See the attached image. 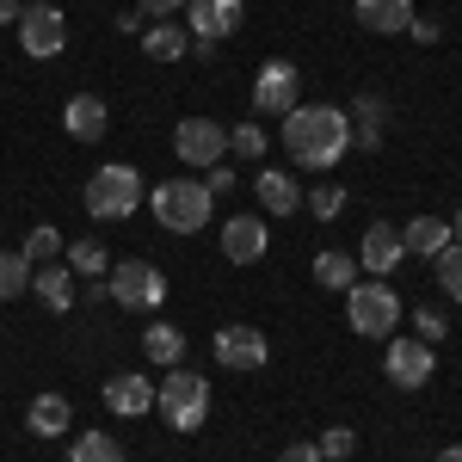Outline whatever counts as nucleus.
Masks as SVG:
<instances>
[{"mask_svg":"<svg viewBox=\"0 0 462 462\" xmlns=\"http://www.w3.org/2000/svg\"><path fill=\"white\" fill-rule=\"evenodd\" d=\"M284 148H290L296 167L327 173V167H339L346 148H352V117L339 106H296V111H284Z\"/></svg>","mask_w":462,"mask_h":462,"instance_id":"f257e3e1","label":"nucleus"},{"mask_svg":"<svg viewBox=\"0 0 462 462\" xmlns=\"http://www.w3.org/2000/svg\"><path fill=\"white\" fill-rule=\"evenodd\" d=\"M148 210H154V222H161L167 235H198V228L210 222L216 198H210V185H198V179H161V185L148 191Z\"/></svg>","mask_w":462,"mask_h":462,"instance_id":"f03ea898","label":"nucleus"},{"mask_svg":"<svg viewBox=\"0 0 462 462\" xmlns=\"http://www.w3.org/2000/svg\"><path fill=\"white\" fill-rule=\"evenodd\" d=\"M143 210V173L136 167H124V161H111L99 173L87 179V216L93 222H124V216Z\"/></svg>","mask_w":462,"mask_h":462,"instance_id":"7ed1b4c3","label":"nucleus"},{"mask_svg":"<svg viewBox=\"0 0 462 462\" xmlns=\"http://www.w3.org/2000/svg\"><path fill=\"white\" fill-rule=\"evenodd\" d=\"M154 407H161V420L173 431H204L210 420V383L198 376V370H167V383L154 389Z\"/></svg>","mask_w":462,"mask_h":462,"instance_id":"20e7f679","label":"nucleus"},{"mask_svg":"<svg viewBox=\"0 0 462 462\" xmlns=\"http://www.w3.org/2000/svg\"><path fill=\"white\" fill-rule=\"evenodd\" d=\"M346 315H352V333H364V339H394L401 296H394V284H352L346 290Z\"/></svg>","mask_w":462,"mask_h":462,"instance_id":"39448f33","label":"nucleus"},{"mask_svg":"<svg viewBox=\"0 0 462 462\" xmlns=\"http://www.w3.org/2000/svg\"><path fill=\"white\" fill-rule=\"evenodd\" d=\"M106 278H111L106 296L117 302V309H136V315H148V309L167 296V278H161V265H148V259H124V265H111Z\"/></svg>","mask_w":462,"mask_h":462,"instance_id":"423d86ee","label":"nucleus"},{"mask_svg":"<svg viewBox=\"0 0 462 462\" xmlns=\"http://www.w3.org/2000/svg\"><path fill=\"white\" fill-rule=\"evenodd\" d=\"M173 154L185 161V167H204V173H210L216 161H228V130H222L216 117H179Z\"/></svg>","mask_w":462,"mask_h":462,"instance_id":"0eeeda50","label":"nucleus"},{"mask_svg":"<svg viewBox=\"0 0 462 462\" xmlns=\"http://www.w3.org/2000/svg\"><path fill=\"white\" fill-rule=\"evenodd\" d=\"M185 19H191V37H198V56H210L222 37L241 32L247 0H185Z\"/></svg>","mask_w":462,"mask_h":462,"instance_id":"6e6552de","label":"nucleus"},{"mask_svg":"<svg viewBox=\"0 0 462 462\" xmlns=\"http://www.w3.org/2000/svg\"><path fill=\"white\" fill-rule=\"evenodd\" d=\"M19 43H25V56H62V43H69L62 6H56V0H25V13H19Z\"/></svg>","mask_w":462,"mask_h":462,"instance_id":"1a4fd4ad","label":"nucleus"},{"mask_svg":"<svg viewBox=\"0 0 462 462\" xmlns=\"http://www.w3.org/2000/svg\"><path fill=\"white\" fill-rule=\"evenodd\" d=\"M296 93H302V80H296V62H265L259 69V80H253V106L272 111V117H284V111H296Z\"/></svg>","mask_w":462,"mask_h":462,"instance_id":"9d476101","label":"nucleus"},{"mask_svg":"<svg viewBox=\"0 0 462 462\" xmlns=\"http://www.w3.org/2000/svg\"><path fill=\"white\" fill-rule=\"evenodd\" d=\"M383 370H389L394 389H426V383H431V346H426V339H389Z\"/></svg>","mask_w":462,"mask_h":462,"instance_id":"9b49d317","label":"nucleus"},{"mask_svg":"<svg viewBox=\"0 0 462 462\" xmlns=\"http://www.w3.org/2000/svg\"><path fill=\"white\" fill-rule=\"evenodd\" d=\"M265 357H272V346H265L259 327H241V320H235V327L216 333V364H222V370H259Z\"/></svg>","mask_w":462,"mask_h":462,"instance_id":"f8f14e48","label":"nucleus"},{"mask_svg":"<svg viewBox=\"0 0 462 462\" xmlns=\"http://www.w3.org/2000/svg\"><path fill=\"white\" fill-rule=\"evenodd\" d=\"M401 259H407L401 235H394L389 222H370V228H364V247H357V272H370V278H394Z\"/></svg>","mask_w":462,"mask_h":462,"instance_id":"ddd939ff","label":"nucleus"},{"mask_svg":"<svg viewBox=\"0 0 462 462\" xmlns=\"http://www.w3.org/2000/svg\"><path fill=\"white\" fill-rule=\"evenodd\" d=\"M352 19L364 25V32H376V37H407V25H413V0H357Z\"/></svg>","mask_w":462,"mask_h":462,"instance_id":"4468645a","label":"nucleus"},{"mask_svg":"<svg viewBox=\"0 0 462 462\" xmlns=\"http://www.w3.org/2000/svg\"><path fill=\"white\" fill-rule=\"evenodd\" d=\"M272 247V228L259 222V216H235L228 228H222V253L235 259V265H253V259H265Z\"/></svg>","mask_w":462,"mask_h":462,"instance_id":"2eb2a0df","label":"nucleus"},{"mask_svg":"<svg viewBox=\"0 0 462 462\" xmlns=\"http://www.w3.org/2000/svg\"><path fill=\"white\" fill-rule=\"evenodd\" d=\"M106 124H111V111H106L99 93H74L69 111H62V130H69L74 143H99V136H106Z\"/></svg>","mask_w":462,"mask_h":462,"instance_id":"dca6fc26","label":"nucleus"},{"mask_svg":"<svg viewBox=\"0 0 462 462\" xmlns=\"http://www.w3.org/2000/svg\"><path fill=\"white\" fill-rule=\"evenodd\" d=\"M106 407L117 413V420H143L148 407H154V389H148V376H136V370L111 376V383H106Z\"/></svg>","mask_w":462,"mask_h":462,"instance_id":"f3484780","label":"nucleus"},{"mask_svg":"<svg viewBox=\"0 0 462 462\" xmlns=\"http://www.w3.org/2000/svg\"><path fill=\"white\" fill-rule=\"evenodd\" d=\"M253 191H259V204H265V216H296V204H302V185L290 173H278V167H259V179H253Z\"/></svg>","mask_w":462,"mask_h":462,"instance_id":"a211bd4d","label":"nucleus"},{"mask_svg":"<svg viewBox=\"0 0 462 462\" xmlns=\"http://www.w3.org/2000/svg\"><path fill=\"white\" fill-rule=\"evenodd\" d=\"M32 296L43 302V309L69 315L74 309V272L69 265H32Z\"/></svg>","mask_w":462,"mask_h":462,"instance_id":"6ab92c4d","label":"nucleus"},{"mask_svg":"<svg viewBox=\"0 0 462 462\" xmlns=\"http://www.w3.org/2000/svg\"><path fill=\"white\" fill-rule=\"evenodd\" d=\"M74 420V407H69V394H37L32 401V413H25V431L32 438H62Z\"/></svg>","mask_w":462,"mask_h":462,"instance_id":"aec40b11","label":"nucleus"},{"mask_svg":"<svg viewBox=\"0 0 462 462\" xmlns=\"http://www.w3.org/2000/svg\"><path fill=\"white\" fill-rule=\"evenodd\" d=\"M401 247H407V253H420V259H438V253L450 247V228H444L438 216H413V222L401 228Z\"/></svg>","mask_w":462,"mask_h":462,"instance_id":"412c9836","label":"nucleus"},{"mask_svg":"<svg viewBox=\"0 0 462 462\" xmlns=\"http://www.w3.org/2000/svg\"><path fill=\"white\" fill-rule=\"evenodd\" d=\"M143 50H148V62H179L185 50H191V32L185 25H173V19H154L143 37Z\"/></svg>","mask_w":462,"mask_h":462,"instance_id":"4be33fe9","label":"nucleus"},{"mask_svg":"<svg viewBox=\"0 0 462 462\" xmlns=\"http://www.w3.org/2000/svg\"><path fill=\"white\" fill-rule=\"evenodd\" d=\"M143 352H148V364L173 370L179 357H185V333H179V327H167V320H154V327L143 333Z\"/></svg>","mask_w":462,"mask_h":462,"instance_id":"5701e85b","label":"nucleus"},{"mask_svg":"<svg viewBox=\"0 0 462 462\" xmlns=\"http://www.w3.org/2000/svg\"><path fill=\"white\" fill-rule=\"evenodd\" d=\"M315 284L320 290H352L357 284V259H352V253H339V247L315 253Z\"/></svg>","mask_w":462,"mask_h":462,"instance_id":"b1692460","label":"nucleus"},{"mask_svg":"<svg viewBox=\"0 0 462 462\" xmlns=\"http://www.w3.org/2000/svg\"><path fill=\"white\" fill-rule=\"evenodd\" d=\"M69 462H130V457H124V444H117L111 431H80Z\"/></svg>","mask_w":462,"mask_h":462,"instance_id":"393cba45","label":"nucleus"},{"mask_svg":"<svg viewBox=\"0 0 462 462\" xmlns=\"http://www.w3.org/2000/svg\"><path fill=\"white\" fill-rule=\"evenodd\" d=\"M383 117H389L383 99L364 93V99H357V117H352V148H376V143H383Z\"/></svg>","mask_w":462,"mask_h":462,"instance_id":"a878e982","label":"nucleus"},{"mask_svg":"<svg viewBox=\"0 0 462 462\" xmlns=\"http://www.w3.org/2000/svg\"><path fill=\"white\" fill-rule=\"evenodd\" d=\"M25 290H32V259L25 253H0V302H13Z\"/></svg>","mask_w":462,"mask_h":462,"instance_id":"bb28decb","label":"nucleus"},{"mask_svg":"<svg viewBox=\"0 0 462 462\" xmlns=\"http://www.w3.org/2000/svg\"><path fill=\"white\" fill-rule=\"evenodd\" d=\"M19 253H25L32 265H56V253H62V228H56V222H37Z\"/></svg>","mask_w":462,"mask_h":462,"instance_id":"cd10ccee","label":"nucleus"},{"mask_svg":"<svg viewBox=\"0 0 462 462\" xmlns=\"http://www.w3.org/2000/svg\"><path fill=\"white\" fill-rule=\"evenodd\" d=\"M431 278H438V290H444L450 302H462V247H457V241L431 259Z\"/></svg>","mask_w":462,"mask_h":462,"instance_id":"c85d7f7f","label":"nucleus"},{"mask_svg":"<svg viewBox=\"0 0 462 462\" xmlns=\"http://www.w3.org/2000/svg\"><path fill=\"white\" fill-rule=\"evenodd\" d=\"M69 272H74V278H106V272H111L106 247H99V241H74V247H69Z\"/></svg>","mask_w":462,"mask_h":462,"instance_id":"c756f323","label":"nucleus"},{"mask_svg":"<svg viewBox=\"0 0 462 462\" xmlns=\"http://www.w3.org/2000/svg\"><path fill=\"white\" fill-rule=\"evenodd\" d=\"M228 154H235V161H259V154H265V130H259V124H235V130H228Z\"/></svg>","mask_w":462,"mask_h":462,"instance_id":"7c9ffc66","label":"nucleus"},{"mask_svg":"<svg viewBox=\"0 0 462 462\" xmlns=\"http://www.w3.org/2000/svg\"><path fill=\"white\" fill-rule=\"evenodd\" d=\"M357 450V431L352 426H333V431H320V462H346Z\"/></svg>","mask_w":462,"mask_h":462,"instance_id":"2f4dec72","label":"nucleus"},{"mask_svg":"<svg viewBox=\"0 0 462 462\" xmlns=\"http://www.w3.org/2000/svg\"><path fill=\"white\" fill-rule=\"evenodd\" d=\"M309 210H315L320 222H333V216L346 210V185H315V191H309Z\"/></svg>","mask_w":462,"mask_h":462,"instance_id":"473e14b6","label":"nucleus"},{"mask_svg":"<svg viewBox=\"0 0 462 462\" xmlns=\"http://www.w3.org/2000/svg\"><path fill=\"white\" fill-rule=\"evenodd\" d=\"M413 327H420V339H426V346H438V339H444V333H450V327H444V315H438V309H413Z\"/></svg>","mask_w":462,"mask_h":462,"instance_id":"72a5a7b5","label":"nucleus"},{"mask_svg":"<svg viewBox=\"0 0 462 462\" xmlns=\"http://www.w3.org/2000/svg\"><path fill=\"white\" fill-rule=\"evenodd\" d=\"M204 185H210V198H228V191H235V167H228V161H216Z\"/></svg>","mask_w":462,"mask_h":462,"instance_id":"f704fd0d","label":"nucleus"},{"mask_svg":"<svg viewBox=\"0 0 462 462\" xmlns=\"http://www.w3.org/2000/svg\"><path fill=\"white\" fill-rule=\"evenodd\" d=\"M407 37H413V43H438V25H431V19H420V13H413V25H407Z\"/></svg>","mask_w":462,"mask_h":462,"instance_id":"c9c22d12","label":"nucleus"},{"mask_svg":"<svg viewBox=\"0 0 462 462\" xmlns=\"http://www.w3.org/2000/svg\"><path fill=\"white\" fill-rule=\"evenodd\" d=\"M278 462H320V444H290Z\"/></svg>","mask_w":462,"mask_h":462,"instance_id":"e433bc0d","label":"nucleus"},{"mask_svg":"<svg viewBox=\"0 0 462 462\" xmlns=\"http://www.w3.org/2000/svg\"><path fill=\"white\" fill-rule=\"evenodd\" d=\"M185 0H143V13H154V19H173Z\"/></svg>","mask_w":462,"mask_h":462,"instance_id":"4c0bfd02","label":"nucleus"},{"mask_svg":"<svg viewBox=\"0 0 462 462\" xmlns=\"http://www.w3.org/2000/svg\"><path fill=\"white\" fill-rule=\"evenodd\" d=\"M19 13H25V0H0V25H19Z\"/></svg>","mask_w":462,"mask_h":462,"instance_id":"58836bf2","label":"nucleus"},{"mask_svg":"<svg viewBox=\"0 0 462 462\" xmlns=\"http://www.w3.org/2000/svg\"><path fill=\"white\" fill-rule=\"evenodd\" d=\"M438 462H462V444H444V457Z\"/></svg>","mask_w":462,"mask_h":462,"instance_id":"ea45409f","label":"nucleus"},{"mask_svg":"<svg viewBox=\"0 0 462 462\" xmlns=\"http://www.w3.org/2000/svg\"><path fill=\"white\" fill-rule=\"evenodd\" d=\"M450 235H462V210H457V222H450Z\"/></svg>","mask_w":462,"mask_h":462,"instance_id":"a19ab883","label":"nucleus"}]
</instances>
